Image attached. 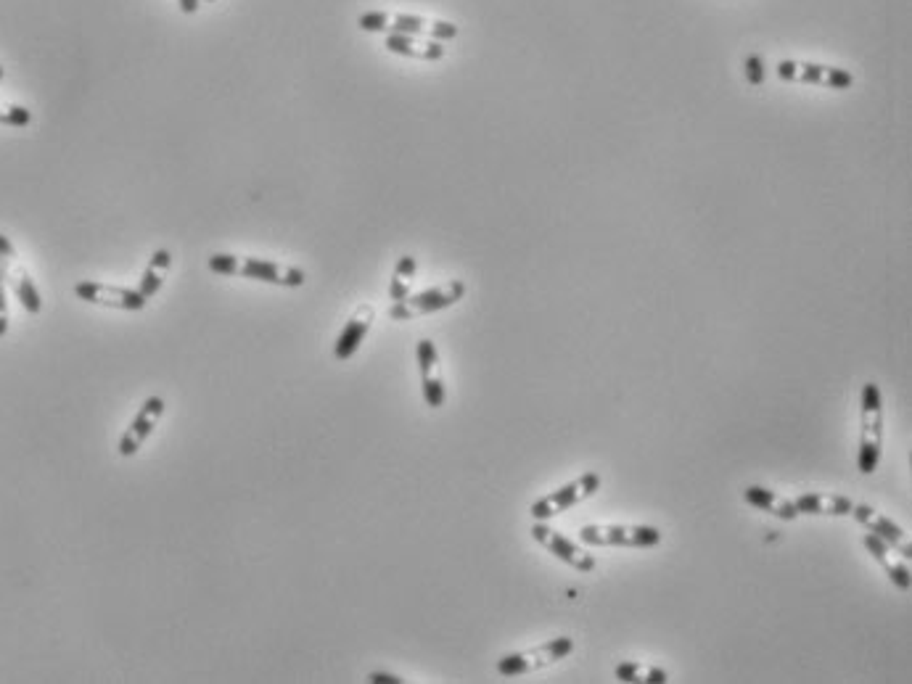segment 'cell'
<instances>
[{
    "label": "cell",
    "instance_id": "4fadbf2b",
    "mask_svg": "<svg viewBox=\"0 0 912 684\" xmlns=\"http://www.w3.org/2000/svg\"><path fill=\"white\" fill-rule=\"evenodd\" d=\"M238 273L244 275V278L252 280H265V283H281L283 286V273L278 265L273 262H262V259H246L244 267H238Z\"/></svg>",
    "mask_w": 912,
    "mask_h": 684
},
{
    "label": "cell",
    "instance_id": "d590c367",
    "mask_svg": "<svg viewBox=\"0 0 912 684\" xmlns=\"http://www.w3.org/2000/svg\"><path fill=\"white\" fill-rule=\"evenodd\" d=\"M368 682H373V684H402V679L394 677V674H386V671H371V674H368Z\"/></svg>",
    "mask_w": 912,
    "mask_h": 684
},
{
    "label": "cell",
    "instance_id": "277c9868",
    "mask_svg": "<svg viewBox=\"0 0 912 684\" xmlns=\"http://www.w3.org/2000/svg\"><path fill=\"white\" fill-rule=\"evenodd\" d=\"M571 653H574V640L571 637H556V640L545 642L540 648L503 655L497 661V671L503 677H521V674H529V671L545 669V666L561 661V658H566Z\"/></svg>",
    "mask_w": 912,
    "mask_h": 684
},
{
    "label": "cell",
    "instance_id": "8fae6325",
    "mask_svg": "<svg viewBox=\"0 0 912 684\" xmlns=\"http://www.w3.org/2000/svg\"><path fill=\"white\" fill-rule=\"evenodd\" d=\"M743 500L749 502L751 508L764 510V513L775 515L780 521H796L799 513L794 508V500H786L783 494L772 492V489H764V486H749L746 492H743Z\"/></svg>",
    "mask_w": 912,
    "mask_h": 684
},
{
    "label": "cell",
    "instance_id": "ba28073f",
    "mask_svg": "<svg viewBox=\"0 0 912 684\" xmlns=\"http://www.w3.org/2000/svg\"><path fill=\"white\" fill-rule=\"evenodd\" d=\"M466 294V286L460 283V280H453L447 288H429V291H421L416 296H408L405 304H408L410 315H429V312H439V309L453 307L455 302H460Z\"/></svg>",
    "mask_w": 912,
    "mask_h": 684
},
{
    "label": "cell",
    "instance_id": "e575fe53",
    "mask_svg": "<svg viewBox=\"0 0 912 684\" xmlns=\"http://www.w3.org/2000/svg\"><path fill=\"white\" fill-rule=\"evenodd\" d=\"M170 262H172L170 251L159 249V251H154V257H151L149 267H154V270H167V267H170Z\"/></svg>",
    "mask_w": 912,
    "mask_h": 684
},
{
    "label": "cell",
    "instance_id": "f546056e",
    "mask_svg": "<svg viewBox=\"0 0 912 684\" xmlns=\"http://www.w3.org/2000/svg\"><path fill=\"white\" fill-rule=\"evenodd\" d=\"M389 296H392L394 302H405V299L410 296L408 283H405V280H402L400 275H394V278H392V286H389Z\"/></svg>",
    "mask_w": 912,
    "mask_h": 684
},
{
    "label": "cell",
    "instance_id": "8d00e7d4",
    "mask_svg": "<svg viewBox=\"0 0 912 684\" xmlns=\"http://www.w3.org/2000/svg\"><path fill=\"white\" fill-rule=\"evenodd\" d=\"M389 317H392V320H413V315H410V309L405 302H394L392 309H389Z\"/></svg>",
    "mask_w": 912,
    "mask_h": 684
},
{
    "label": "cell",
    "instance_id": "74e56055",
    "mask_svg": "<svg viewBox=\"0 0 912 684\" xmlns=\"http://www.w3.org/2000/svg\"><path fill=\"white\" fill-rule=\"evenodd\" d=\"M141 412H146V415H162V412H164V399H159V397L146 399V405H143Z\"/></svg>",
    "mask_w": 912,
    "mask_h": 684
},
{
    "label": "cell",
    "instance_id": "f35d334b",
    "mask_svg": "<svg viewBox=\"0 0 912 684\" xmlns=\"http://www.w3.org/2000/svg\"><path fill=\"white\" fill-rule=\"evenodd\" d=\"M199 6H201V0H178V8L180 11H183V14H196V11H199Z\"/></svg>",
    "mask_w": 912,
    "mask_h": 684
},
{
    "label": "cell",
    "instance_id": "7a4b0ae2",
    "mask_svg": "<svg viewBox=\"0 0 912 684\" xmlns=\"http://www.w3.org/2000/svg\"><path fill=\"white\" fill-rule=\"evenodd\" d=\"M585 547H656L661 531L656 526H624V523H585L579 529Z\"/></svg>",
    "mask_w": 912,
    "mask_h": 684
},
{
    "label": "cell",
    "instance_id": "7c38bea8",
    "mask_svg": "<svg viewBox=\"0 0 912 684\" xmlns=\"http://www.w3.org/2000/svg\"><path fill=\"white\" fill-rule=\"evenodd\" d=\"M371 320H373L371 309H363V315L355 317V320H349V323L344 325L342 336H339V341H336V349H334L336 360H349V357L360 349L363 339L368 336Z\"/></svg>",
    "mask_w": 912,
    "mask_h": 684
},
{
    "label": "cell",
    "instance_id": "9a60e30c",
    "mask_svg": "<svg viewBox=\"0 0 912 684\" xmlns=\"http://www.w3.org/2000/svg\"><path fill=\"white\" fill-rule=\"evenodd\" d=\"M14 291H16V299L22 302V307L27 309L30 315H38L40 309H43V299H40V291H38V286H35V280H32L30 275H27V278H24L22 283H19V286L14 288Z\"/></svg>",
    "mask_w": 912,
    "mask_h": 684
},
{
    "label": "cell",
    "instance_id": "603a6c76",
    "mask_svg": "<svg viewBox=\"0 0 912 684\" xmlns=\"http://www.w3.org/2000/svg\"><path fill=\"white\" fill-rule=\"evenodd\" d=\"M151 431H154V420L149 418V415H146V412H138V415H135V420H133V426H130V434L135 436V439H138V442H146V436L151 434Z\"/></svg>",
    "mask_w": 912,
    "mask_h": 684
},
{
    "label": "cell",
    "instance_id": "4316f807",
    "mask_svg": "<svg viewBox=\"0 0 912 684\" xmlns=\"http://www.w3.org/2000/svg\"><path fill=\"white\" fill-rule=\"evenodd\" d=\"M429 37L431 40H439V43L442 40H453V37H458V27L450 22H431Z\"/></svg>",
    "mask_w": 912,
    "mask_h": 684
},
{
    "label": "cell",
    "instance_id": "52a82bcc",
    "mask_svg": "<svg viewBox=\"0 0 912 684\" xmlns=\"http://www.w3.org/2000/svg\"><path fill=\"white\" fill-rule=\"evenodd\" d=\"M862 545L868 547L870 555L881 563L883 571H886V576H889L891 582H894V587L902 589V592H907V589L912 587V574H910V568H907L905 558L894 560V555H899L897 550H891L883 539H878L875 534H870V531L865 534V537H862Z\"/></svg>",
    "mask_w": 912,
    "mask_h": 684
},
{
    "label": "cell",
    "instance_id": "30bf717a",
    "mask_svg": "<svg viewBox=\"0 0 912 684\" xmlns=\"http://www.w3.org/2000/svg\"><path fill=\"white\" fill-rule=\"evenodd\" d=\"M386 51L397 53V56H408V59H423V61H439L445 56V45L439 40H429V43H418L413 35H400V32H389L386 37Z\"/></svg>",
    "mask_w": 912,
    "mask_h": 684
},
{
    "label": "cell",
    "instance_id": "8992f818",
    "mask_svg": "<svg viewBox=\"0 0 912 684\" xmlns=\"http://www.w3.org/2000/svg\"><path fill=\"white\" fill-rule=\"evenodd\" d=\"M852 518L860 523V526H865L870 534H875L878 539H883L891 550H897L902 558L912 560V542L907 539V531L902 529L899 523H894L891 518H886L883 513H878L875 508H870V505H854Z\"/></svg>",
    "mask_w": 912,
    "mask_h": 684
},
{
    "label": "cell",
    "instance_id": "2e32d148",
    "mask_svg": "<svg viewBox=\"0 0 912 684\" xmlns=\"http://www.w3.org/2000/svg\"><path fill=\"white\" fill-rule=\"evenodd\" d=\"M445 383H442V378H434V376H423V399H426V405L429 407H434V410H439V407L445 405Z\"/></svg>",
    "mask_w": 912,
    "mask_h": 684
},
{
    "label": "cell",
    "instance_id": "cb8c5ba5",
    "mask_svg": "<svg viewBox=\"0 0 912 684\" xmlns=\"http://www.w3.org/2000/svg\"><path fill=\"white\" fill-rule=\"evenodd\" d=\"M119 307L130 309V312H138V309L146 307V296L141 291H130V288H122V294H119Z\"/></svg>",
    "mask_w": 912,
    "mask_h": 684
},
{
    "label": "cell",
    "instance_id": "83f0119b",
    "mask_svg": "<svg viewBox=\"0 0 912 684\" xmlns=\"http://www.w3.org/2000/svg\"><path fill=\"white\" fill-rule=\"evenodd\" d=\"M796 80L799 82H812V85H823L825 82V67L820 64H804L799 74H796Z\"/></svg>",
    "mask_w": 912,
    "mask_h": 684
},
{
    "label": "cell",
    "instance_id": "484cf974",
    "mask_svg": "<svg viewBox=\"0 0 912 684\" xmlns=\"http://www.w3.org/2000/svg\"><path fill=\"white\" fill-rule=\"evenodd\" d=\"M825 77H828V88L833 90H846L852 88V74L844 72V69H825Z\"/></svg>",
    "mask_w": 912,
    "mask_h": 684
},
{
    "label": "cell",
    "instance_id": "3957f363",
    "mask_svg": "<svg viewBox=\"0 0 912 684\" xmlns=\"http://www.w3.org/2000/svg\"><path fill=\"white\" fill-rule=\"evenodd\" d=\"M601 484V473H582L577 481H569V484L558 486L556 492L540 497L529 508V513H532L534 521H550V518L566 513V510H571L579 502H585L587 497H593L601 489Z\"/></svg>",
    "mask_w": 912,
    "mask_h": 684
},
{
    "label": "cell",
    "instance_id": "f1b7e54d",
    "mask_svg": "<svg viewBox=\"0 0 912 684\" xmlns=\"http://www.w3.org/2000/svg\"><path fill=\"white\" fill-rule=\"evenodd\" d=\"M8 331V302H6V278L0 270V336H6Z\"/></svg>",
    "mask_w": 912,
    "mask_h": 684
},
{
    "label": "cell",
    "instance_id": "ffe728a7",
    "mask_svg": "<svg viewBox=\"0 0 912 684\" xmlns=\"http://www.w3.org/2000/svg\"><path fill=\"white\" fill-rule=\"evenodd\" d=\"M209 270L215 275H236L238 259L233 254H215V257H209Z\"/></svg>",
    "mask_w": 912,
    "mask_h": 684
},
{
    "label": "cell",
    "instance_id": "ac0fdd59",
    "mask_svg": "<svg viewBox=\"0 0 912 684\" xmlns=\"http://www.w3.org/2000/svg\"><path fill=\"white\" fill-rule=\"evenodd\" d=\"M418 368H421V376H431V370L437 368V349L429 339L418 341Z\"/></svg>",
    "mask_w": 912,
    "mask_h": 684
},
{
    "label": "cell",
    "instance_id": "5bb4252c",
    "mask_svg": "<svg viewBox=\"0 0 912 684\" xmlns=\"http://www.w3.org/2000/svg\"><path fill=\"white\" fill-rule=\"evenodd\" d=\"M429 27L431 24H426L421 16H413V14H394L392 19H389V30L400 32V35L418 37V35H423V32H429Z\"/></svg>",
    "mask_w": 912,
    "mask_h": 684
},
{
    "label": "cell",
    "instance_id": "6da1fadb",
    "mask_svg": "<svg viewBox=\"0 0 912 684\" xmlns=\"http://www.w3.org/2000/svg\"><path fill=\"white\" fill-rule=\"evenodd\" d=\"M883 452V399L881 389L875 383L862 386V428H860V452H857V468L860 473L870 476L878 471Z\"/></svg>",
    "mask_w": 912,
    "mask_h": 684
},
{
    "label": "cell",
    "instance_id": "5b68a950",
    "mask_svg": "<svg viewBox=\"0 0 912 684\" xmlns=\"http://www.w3.org/2000/svg\"><path fill=\"white\" fill-rule=\"evenodd\" d=\"M532 537L537 539L550 555H556L558 560H564L566 566H571L574 571H579V574H593L595 566H598L593 558V552L587 550V547L577 545V542H571V539H566L561 531L550 529L545 521H534Z\"/></svg>",
    "mask_w": 912,
    "mask_h": 684
},
{
    "label": "cell",
    "instance_id": "60d3db41",
    "mask_svg": "<svg viewBox=\"0 0 912 684\" xmlns=\"http://www.w3.org/2000/svg\"><path fill=\"white\" fill-rule=\"evenodd\" d=\"M204 3H215V0H204Z\"/></svg>",
    "mask_w": 912,
    "mask_h": 684
},
{
    "label": "cell",
    "instance_id": "836d02e7",
    "mask_svg": "<svg viewBox=\"0 0 912 684\" xmlns=\"http://www.w3.org/2000/svg\"><path fill=\"white\" fill-rule=\"evenodd\" d=\"M397 275H400V278H413V275H416V259L402 257L400 262H397Z\"/></svg>",
    "mask_w": 912,
    "mask_h": 684
},
{
    "label": "cell",
    "instance_id": "d4e9b609",
    "mask_svg": "<svg viewBox=\"0 0 912 684\" xmlns=\"http://www.w3.org/2000/svg\"><path fill=\"white\" fill-rule=\"evenodd\" d=\"M743 67H746V80H749V85L759 88V85L764 82V64H762V59H759V56H749Z\"/></svg>",
    "mask_w": 912,
    "mask_h": 684
},
{
    "label": "cell",
    "instance_id": "1f68e13d",
    "mask_svg": "<svg viewBox=\"0 0 912 684\" xmlns=\"http://www.w3.org/2000/svg\"><path fill=\"white\" fill-rule=\"evenodd\" d=\"M796 74H799V64L796 61H780L778 64V77L780 80H796Z\"/></svg>",
    "mask_w": 912,
    "mask_h": 684
},
{
    "label": "cell",
    "instance_id": "4dcf8cb0",
    "mask_svg": "<svg viewBox=\"0 0 912 684\" xmlns=\"http://www.w3.org/2000/svg\"><path fill=\"white\" fill-rule=\"evenodd\" d=\"M138 447H141V442H138V439H135L133 434H125L122 439H119V455H122V457L135 455V452H138Z\"/></svg>",
    "mask_w": 912,
    "mask_h": 684
},
{
    "label": "cell",
    "instance_id": "44dd1931",
    "mask_svg": "<svg viewBox=\"0 0 912 684\" xmlns=\"http://www.w3.org/2000/svg\"><path fill=\"white\" fill-rule=\"evenodd\" d=\"M616 679H619V682H646V674H643V666H640V663L627 661L616 666Z\"/></svg>",
    "mask_w": 912,
    "mask_h": 684
},
{
    "label": "cell",
    "instance_id": "d6986e66",
    "mask_svg": "<svg viewBox=\"0 0 912 684\" xmlns=\"http://www.w3.org/2000/svg\"><path fill=\"white\" fill-rule=\"evenodd\" d=\"M389 19H392V16L386 14V11H368V14H363L357 19V24H360V30L365 32H384L389 30Z\"/></svg>",
    "mask_w": 912,
    "mask_h": 684
},
{
    "label": "cell",
    "instance_id": "7402d4cb",
    "mask_svg": "<svg viewBox=\"0 0 912 684\" xmlns=\"http://www.w3.org/2000/svg\"><path fill=\"white\" fill-rule=\"evenodd\" d=\"M162 283H164L162 273H159V270H154V267H149V270L143 273L141 288H138V291H141V294L146 296V299H151V296H154L156 291L162 288Z\"/></svg>",
    "mask_w": 912,
    "mask_h": 684
},
{
    "label": "cell",
    "instance_id": "e0dca14e",
    "mask_svg": "<svg viewBox=\"0 0 912 684\" xmlns=\"http://www.w3.org/2000/svg\"><path fill=\"white\" fill-rule=\"evenodd\" d=\"M30 122H32L30 109H24V106H14V103H8V106L0 103V125L27 127Z\"/></svg>",
    "mask_w": 912,
    "mask_h": 684
},
{
    "label": "cell",
    "instance_id": "9c48e42d",
    "mask_svg": "<svg viewBox=\"0 0 912 684\" xmlns=\"http://www.w3.org/2000/svg\"><path fill=\"white\" fill-rule=\"evenodd\" d=\"M799 515H852L854 502L844 494L833 492H809L794 500Z\"/></svg>",
    "mask_w": 912,
    "mask_h": 684
},
{
    "label": "cell",
    "instance_id": "ab89813d",
    "mask_svg": "<svg viewBox=\"0 0 912 684\" xmlns=\"http://www.w3.org/2000/svg\"><path fill=\"white\" fill-rule=\"evenodd\" d=\"M3 77H6V72H3V67H0V80H3Z\"/></svg>",
    "mask_w": 912,
    "mask_h": 684
},
{
    "label": "cell",
    "instance_id": "d6a6232c",
    "mask_svg": "<svg viewBox=\"0 0 912 684\" xmlns=\"http://www.w3.org/2000/svg\"><path fill=\"white\" fill-rule=\"evenodd\" d=\"M302 283H304L302 270H297V267H286V273H283V286L297 288V286H302Z\"/></svg>",
    "mask_w": 912,
    "mask_h": 684
}]
</instances>
